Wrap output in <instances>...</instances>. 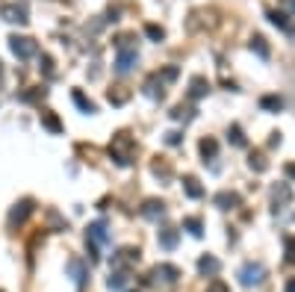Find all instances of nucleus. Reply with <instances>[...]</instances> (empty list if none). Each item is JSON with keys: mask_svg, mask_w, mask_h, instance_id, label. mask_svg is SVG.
Here are the masks:
<instances>
[{"mask_svg": "<svg viewBox=\"0 0 295 292\" xmlns=\"http://www.w3.org/2000/svg\"><path fill=\"white\" fill-rule=\"evenodd\" d=\"M109 154H112V159L118 165H130L133 162V154H136V142L127 136V133H118V136H112V142H109Z\"/></svg>", "mask_w": 295, "mask_h": 292, "instance_id": "f257e3e1", "label": "nucleus"}, {"mask_svg": "<svg viewBox=\"0 0 295 292\" xmlns=\"http://www.w3.org/2000/svg\"><path fill=\"white\" fill-rule=\"evenodd\" d=\"M9 48H12V53H15L18 59H30V56L38 53V45H35L33 38H27V35H12Z\"/></svg>", "mask_w": 295, "mask_h": 292, "instance_id": "f03ea898", "label": "nucleus"}, {"mask_svg": "<svg viewBox=\"0 0 295 292\" xmlns=\"http://www.w3.org/2000/svg\"><path fill=\"white\" fill-rule=\"evenodd\" d=\"M263 277H266L263 263H245L239 269V283L242 286H257V283H263Z\"/></svg>", "mask_w": 295, "mask_h": 292, "instance_id": "7ed1b4c3", "label": "nucleus"}, {"mask_svg": "<svg viewBox=\"0 0 295 292\" xmlns=\"http://www.w3.org/2000/svg\"><path fill=\"white\" fill-rule=\"evenodd\" d=\"M0 15H3V21H9V24H27L30 21L24 3H6V6H0Z\"/></svg>", "mask_w": 295, "mask_h": 292, "instance_id": "20e7f679", "label": "nucleus"}, {"mask_svg": "<svg viewBox=\"0 0 295 292\" xmlns=\"http://www.w3.org/2000/svg\"><path fill=\"white\" fill-rule=\"evenodd\" d=\"M151 277H154V280H162V283H174V280L180 277V269L172 266V263H159L154 272H151Z\"/></svg>", "mask_w": 295, "mask_h": 292, "instance_id": "39448f33", "label": "nucleus"}, {"mask_svg": "<svg viewBox=\"0 0 295 292\" xmlns=\"http://www.w3.org/2000/svg\"><path fill=\"white\" fill-rule=\"evenodd\" d=\"M86 245H109V236H106V224L104 222H95L89 227V236H86Z\"/></svg>", "mask_w": 295, "mask_h": 292, "instance_id": "423d86ee", "label": "nucleus"}, {"mask_svg": "<svg viewBox=\"0 0 295 292\" xmlns=\"http://www.w3.org/2000/svg\"><path fill=\"white\" fill-rule=\"evenodd\" d=\"M30 213H33V201L27 198V201H21V204H15V210L9 213V224H12V227H15V224H21L24 219H27V216H30Z\"/></svg>", "mask_w": 295, "mask_h": 292, "instance_id": "0eeeda50", "label": "nucleus"}, {"mask_svg": "<svg viewBox=\"0 0 295 292\" xmlns=\"http://www.w3.org/2000/svg\"><path fill=\"white\" fill-rule=\"evenodd\" d=\"M219 269H222V263H219L216 257H209V254L198 260V272H201V275L213 277V275H219Z\"/></svg>", "mask_w": 295, "mask_h": 292, "instance_id": "6e6552de", "label": "nucleus"}, {"mask_svg": "<svg viewBox=\"0 0 295 292\" xmlns=\"http://www.w3.org/2000/svg\"><path fill=\"white\" fill-rule=\"evenodd\" d=\"M133 62H136V51H121L118 59H115V71L118 74H127V71L133 68Z\"/></svg>", "mask_w": 295, "mask_h": 292, "instance_id": "1a4fd4ad", "label": "nucleus"}, {"mask_svg": "<svg viewBox=\"0 0 295 292\" xmlns=\"http://www.w3.org/2000/svg\"><path fill=\"white\" fill-rule=\"evenodd\" d=\"M68 272H71V277H74V283H77V286H83V283H86L89 272H86V266H83L80 260H68Z\"/></svg>", "mask_w": 295, "mask_h": 292, "instance_id": "9d476101", "label": "nucleus"}, {"mask_svg": "<svg viewBox=\"0 0 295 292\" xmlns=\"http://www.w3.org/2000/svg\"><path fill=\"white\" fill-rule=\"evenodd\" d=\"M207 92H209V83L204 77H192L189 80V98H204Z\"/></svg>", "mask_w": 295, "mask_h": 292, "instance_id": "9b49d317", "label": "nucleus"}, {"mask_svg": "<svg viewBox=\"0 0 295 292\" xmlns=\"http://www.w3.org/2000/svg\"><path fill=\"white\" fill-rule=\"evenodd\" d=\"M239 204V195L236 192H219L216 195V206H222V210H230V206Z\"/></svg>", "mask_w": 295, "mask_h": 292, "instance_id": "f8f14e48", "label": "nucleus"}, {"mask_svg": "<svg viewBox=\"0 0 295 292\" xmlns=\"http://www.w3.org/2000/svg\"><path fill=\"white\" fill-rule=\"evenodd\" d=\"M162 213H165L162 201H148V204L142 206V216H145V219H159Z\"/></svg>", "mask_w": 295, "mask_h": 292, "instance_id": "ddd939ff", "label": "nucleus"}, {"mask_svg": "<svg viewBox=\"0 0 295 292\" xmlns=\"http://www.w3.org/2000/svg\"><path fill=\"white\" fill-rule=\"evenodd\" d=\"M159 245L165 251H172L174 245H177V230H159Z\"/></svg>", "mask_w": 295, "mask_h": 292, "instance_id": "4468645a", "label": "nucleus"}, {"mask_svg": "<svg viewBox=\"0 0 295 292\" xmlns=\"http://www.w3.org/2000/svg\"><path fill=\"white\" fill-rule=\"evenodd\" d=\"M183 189H186L189 198H201V195H204V189L198 186V180H195V177H183Z\"/></svg>", "mask_w": 295, "mask_h": 292, "instance_id": "2eb2a0df", "label": "nucleus"}, {"mask_svg": "<svg viewBox=\"0 0 295 292\" xmlns=\"http://www.w3.org/2000/svg\"><path fill=\"white\" fill-rule=\"evenodd\" d=\"M251 51H257L263 59H269V45H266L263 35H254V38H251Z\"/></svg>", "mask_w": 295, "mask_h": 292, "instance_id": "dca6fc26", "label": "nucleus"}, {"mask_svg": "<svg viewBox=\"0 0 295 292\" xmlns=\"http://www.w3.org/2000/svg\"><path fill=\"white\" fill-rule=\"evenodd\" d=\"M183 227L189 230L192 236H201V233H204V224H201V219H195V216H192V219H183Z\"/></svg>", "mask_w": 295, "mask_h": 292, "instance_id": "f3484780", "label": "nucleus"}, {"mask_svg": "<svg viewBox=\"0 0 295 292\" xmlns=\"http://www.w3.org/2000/svg\"><path fill=\"white\" fill-rule=\"evenodd\" d=\"M71 98H74V103H77L83 112H95V103L86 101V98H83V92H77V89H74V95H71Z\"/></svg>", "mask_w": 295, "mask_h": 292, "instance_id": "a211bd4d", "label": "nucleus"}, {"mask_svg": "<svg viewBox=\"0 0 295 292\" xmlns=\"http://www.w3.org/2000/svg\"><path fill=\"white\" fill-rule=\"evenodd\" d=\"M289 198H292V192H289V186H286V183H280V186H275V204H286V201H289Z\"/></svg>", "mask_w": 295, "mask_h": 292, "instance_id": "6ab92c4d", "label": "nucleus"}, {"mask_svg": "<svg viewBox=\"0 0 295 292\" xmlns=\"http://www.w3.org/2000/svg\"><path fill=\"white\" fill-rule=\"evenodd\" d=\"M216 151H219L216 139H204V142H201V154L204 156H216Z\"/></svg>", "mask_w": 295, "mask_h": 292, "instance_id": "aec40b11", "label": "nucleus"}, {"mask_svg": "<svg viewBox=\"0 0 295 292\" xmlns=\"http://www.w3.org/2000/svg\"><path fill=\"white\" fill-rule=\"evenodd\" d=\"M227 136H230V142H233V145H239V148L245 145V136H242V130H239L236 124H233V127L227 130Z\"/></svg>", "mask_w": 295, "mask_h": 292, "instance_id": "412c9836", "label": "nucleus"}, {"mask_svg": "<svg viewBox=\"0 0 295 292\" xmlns=\"http://www.w3.org/2000/svg\"><path fill=\"white\" fill-rule=\"evenodd\" d=\"M38 98H45V89H41V86H35L33 92H24V95H21V101H27V103L38 101Z\"/></svg>", "mask_w": 295, "mask_h": 292, "instance_id": "4be33fe9", "label": "nucleus"}, {"mask_svg": "<svg viewBox=\"0 0 295 292\" xmlns=\"http://www.w3.org/2000/svg\"><path fill=\"white\" fill-rule=\"evenodd\" d=\"M260 106H263V109H280V106H283V101L269 95V98H263V101H260Z\"/></svg>", "mask_w": 295, "mask_h": 292, "instance_id": "5701e85b", "label": "nucleus"}, {"mask_svg": "<svg viewBox=\"0 0 295 292\" xmlns=\"http://www.w3.org/2000/svg\"><path fill=\"white\" fill-rule=\"evenodd\" d=\"M207 292H230V289H227V283H225V280H219V277H213V280H209V283H207Z\"/></svg>", "mask_w": 295, "mask_h": 292, "instance_id": "b1692460", "label": "nucleus"}, {"mask_svg": "<svg viewBox=\"0 0 295 292\" xmlns=\"http://www.w3.org/2000/svg\"><path fill=\"white\" fill-rule=\"evenodd\" d=\"M251 169H257V172H266L269 169V162L263 159V154H251Z\"/></svg>", "mask_w": 295, "mask_h": 292, "instance_id": "393cba45", "label": "nucleus"}, {"mask_svg": "<svg viewBox=\"0 0 295 292\" xmlns=\"http://www.w3.org/2000/svg\"><path fill=\"white\" fill-rule=\"evenodd\" d=\"M283 245H286V263H295V239L292 236H286Z\"/></svg>", "mask_w": 295, "mask_h": 292, "instance_id": "a878e982", "label": "nucleus"}, {"mask_svg": "<svg viewBox=\"0 0 295 292\" xmlns=\"http://www.w3.org/2000/svg\"><path fill=\"white\" fill-rule=\"evenodd\" d=\"M106 283H109V289H121V286H124V275H121V272H115V275H109Z\"/></svg>", "mask_w": 295, "mask_h": 292, "instance_id": "bb28decb", "label": "nucleus"}, {"mask_svg": "<svg viewBox=\"0 0 295 292\" xmlns=\"http://www.w3.org/2000/svg\"><path fill=\"white\" fill-rule=\"evenodd\" d=\"M145 33L151 35L154 41H162V35H165V33H162V30H159V27H154V24H148V27H145Z\"/></svg>", "mask_w": 295, "mask_h": 292, "instance_id": "cd10ccee", "label": "nucleus"}, {"mask_svg": "<svg viewBox=\"0 0 295 292\" xmlns=\"http://www.w3.org/2000/svg\"><path fill=\"white\" fill-rule=\"evenodd\" d=\"M48 219H51V224H53V227H56V230H65V227H68V224L62 222V219H59V216H56L53 210H51V213H48Z\"/></svg>", "mask_w": 295, "mask_h": 292, "instance_id": "c85d7f7f", "label": "nucleus"}, {"mask_svg": "<svg viewBox=\"0 0 295 292\" xmlns=\"http://www.w3.org/2000/svg\"><path fill=\"white\" fill-rule=\"evenodd\" d=\"M41 121H45V124H48L51 130H56V133L62 130V127H59V121H56V115H41Z\"/></svg>", "mask_w": 295, "mask_h": 292, "instance_id": "c756f323", "label": "nucleus"}, {"mask_svg": "<svg viewBox=\"0 0 295 292\" xmlns=\"http://www.w3.org/2000/svg\"><path fill=\"white\" fill-rule=\"evenodd\" d=\"M41 68H45V74H48V77H53V62H51V56H41Z\"/></svg>", "mask_w": 295, "mask_h": 292, "instance_id": "7c9ffc66", "label": "nucleus"}, {"mask_svg": "<svg viewBox=\"0 0 295 292\" xmlns=\"http://www.w3.org/2000/svg\"><path fill=\"white\" fill-rule=\"evenodd\" d=\"M269 18H272L278 27H286V15H280V12H269Z\"/></svg>", "mask_w": 295, "mask_h": 292, "instance_id": "2f4dec72", "label": "nucleus"}, {"mask_svg": "<svg viewBox=\"0 0 295 292\" xmlns=\"http://www.w3.org/2000/svg\"><path fill=\"white\" fill-rule=\"evenodd\" d=\"M189 112H192V109H183V106H177V109H174L172 115H174L177 121H180V118H189Z\"/></svg>", "mask_w": 295, "mask_h": 292, "instance_id": "473e14b6", "label": "nucleus"}, {"mask_svg": "<svg viewBox=\"0 0 295 292\" xmlns=\"http://www.w3.org/2000/svg\"><path fill=\"white\" fill-rule=\"evenodd\" d=\"M165 142H168V145H177V142H180V133H168V136H165Z\"/></svg>", "mask_w": 295, "mask_h": 292, "instance_id": "72a5a7b5", "label": "nucleus"}, {"mask_svg": "<svg viewBox=\"0 0 295 292\" xmlns=\"http://www.w3.org/2000/svg\"><path fill=\"white\" fill-rule=\"evenodd\" d=\"M286 292H295V277L289 280V283H286Z\"/></svg>", "mask_w": 295, "mask_h": 292, "instance_id": "f704fd0d", "label": "nucleus"}, {"mask_svg": "<svg viewBox=\"0 0 295 292\" xmlns=\"http://www.w3.org/2000/svg\"><path fill=\"white\" fill-rule=\"evenodd\" d=\"M286 174H292L295 177V165H286Z\"/></svg>", "mask_w": 295, "mask_h": 292, "instance_id": "c9c22d12", "label": "nucleus"}]
</instances>
